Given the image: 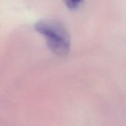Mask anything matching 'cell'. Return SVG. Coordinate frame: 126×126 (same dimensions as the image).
Listing matches in <instances>:
<instances>
[{"label": "cell", "instance_id": "1", "mask_svg": "<svg viewBox=\"0 0 126 126\" xmlns=\"http://www.w3.org/2000/svg\"><path fill=\"white\" fill-rule=\"evenodd\" d=\"M35 28L44 36L49 49L58 55L68 54L70 49V37L67 28L60 21L43 19L35 24Z\"/></svg>", "mask_w": 126, "mask_h": 126}, {"label": "cell", "instance_id": "2", "mask_svg": "<svg viewBox=\"0 0 126 126\" xmlns=\"http://www.w3.org/2000/svg\"><path fill=\"white\" fill-rule=\"evenodd\" d=\"M82 1H67L65 2L66 6L70 9H75L79 6Z\"/></svg>", "mask_w": 126, "mask_h": 126}]
</instances>
